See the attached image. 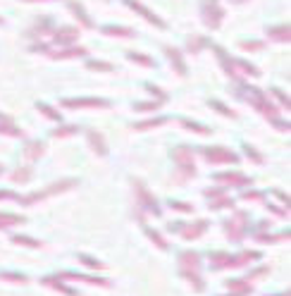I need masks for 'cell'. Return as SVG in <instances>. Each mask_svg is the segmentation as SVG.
<instances>
[{
	"label": "cell",
	"mask_w": 291,
	"mask_h": 296,
	"mask_svg": "<svg viewBox=\"0 0 291 296\" xmlns=\"http://www.w3.org/2000/svg\"><path fill=\"white\" fill-rule=\"evenodd\" d=\"M179 275L194 284L196 292H203L205 282L201 280V256L196 251H181L179 253Z\"/></svg>",
	"instance_id": "cell-1"
},
{
	"label": "cell",
	"mask_w": 291,
	"mask_h": 296,
	"mask_svg": "<svg viewBox=\"0 0 291 296\" xmlns=\"http://www.w3.org/2000/svg\"><path fill=\"white\" fill-rule=\"evenodd\" d=\"M74 186H77V179H60V181H53L50 186H46V189H41V191L19 196L17 203H22V206H33V203H38V201H43V198H48V196L65 194V191H69V189H74Z\"/></svg>",
	"instance_id": "cell-2"
},
{
	"label": "cell",
	"mask_w": 291,
	"mask_h": 296,
	"mask_svg": "<svg viewBox=\"0 0 291 296\" xmlns=\"http://www.w3.org/2000/svg\"><path fill=\"white\" fill-rule=\"evenodd\" d=\"M246 230H248V213H243V210H236L232 220L225 222V232L232 241H241L246 237Z\"/></svg>",
	"instance_id": "cell-3"
},
{
	"label": "cell",
	"mask_w": 291,
	"mask_h": 296,
	"mask_svg": "<svg viewBox=\"0 0 291 296\" xmlns=\"http://www.w3.org/2000/svg\"><path fill=\"white\" fill-rule=\"evenodd\" d=\"M134 194H136V206L146 208L148 213H153L155 217H160V206H158L155 196L146 189V184L141 181V179H134Z\"/></svg>",
	"instance_id": "cell-4"
},
{
	"label": "cell",
	"mask_w": 291,
	"mask_h": 296,
	"mask_svg": "<svg viewBox=\"0 0 291 296\" xmlns=\"http://www.w3.org/2000/svg\"><path fill=\"white\" fill-rule=\"evenodd\" d=\"M210 227V222L208 220H196L194 225H184V222H175V225H170V230L172 232H179L181 239H186V241H194V239H201L205 234V230Z\"/></svg>",
	"instance_id": "cell-5"
},
{
	"label": "cell",
	"mask_w": 291,
	"mask_h": 296,
	"mask_svg": "<svg viewBox=\"0 0 291 296\" xmlns=\"http://www.w3.org/2000/svg\"><path fill=\"white\" fill-rule=\"evenodd\" d=\"M55 277L67 280V282H86V284H98V287H110L108 280H103V277H91V275H84V272H69V270H62V272H58Z\"/></svg>",
	"instance_id": "cell-6"
},
{
	"label": "cell",
	"mask_w": 291,
	"mask_h": 296,
	"mask_svg": "<svg viewBox=\"0 0 291 296\" xmlns=\"http://www.w3.org/2000/svg\"><path fill=\"white\" fill-rule=\"evenodd\" d=\"M203 155L208 158V163H215V165H220V163H236L239 160L229 148H222V146L203 148Z\"/></svg>",
	"instance_id": "cell-7"
},
{
	"label": "cell",
	"mask_w": 291,
	"mask_h": 296,
	"mask_svg": "<svg viewBox=\"0 0 291 296\" xmlns=\"http://www.w3.org/2000/svg\"><path fill=\"white\" fill-rule=\"evenodd\" d=\"M65 108H108L110 103L103 98H67L62 100Z\"/></svg>",
	"instance_id": "cell-8"
},
{
	"label": "cell",
	"mask_w": 291,
	"mask_h": 296,
	"mask_svg": "<svg viewBox=\"0 0 291 296\" xmlns=\"http://www.w3.org/2000/svg\"><path fill=\"white\" fill-rule=\"evenodd\" d=\"M212 179L220 181L222 186H227V184H232V186H246V184H251V177H246L241 172H220V175H215Z\"/></svg>",
	"instance_id": "cell-9"
},
{
	"label": "cell",
	"mask_w": 291,
	"mask_h": 296,
	"mask_svg": "<svg viewBox=\"0 0 291 296\" xmlns=\"http://www.w3.org/2000/svg\"><path fill=\"white\" fill-rule=\"evenodd\" d=\"M46 287H50V289H55V292H60V294H65V296H79V292L77 289H72V287H67L60 277H55V275H48V277H43L41 280Z\"/></svg>",
	"instance_id": "cell-10"
},
{
	"label": "cell",
	"mask_w": 291,
	"mask_h": 296,
	"mask_svg": "<svg viewBox=\"0 0 291 296\" xmlns=\"http://www.w3.org/2000/svg\"><path fill=\"white\" fill-rule=\"evenodd\" d=\"M258 258H260V251H241V253L232 256L229 267H243L248 263H253V261H258Z\"/></svg>",
	"instance_id": "cell-11"
},
{
	"label": "cell",
	"mask_w": 291,
	"mask_h": 296,
	"mask_svg": "<svg viewBox=\"0 0 291 296\" xmlns=\"http://www.w3.org/2000/svg\"><path fill=\"white\" fill-rule=\"evenodd\" d=\"M88 144H91V148H93L100 158L108 155V146H105V139H103L100 132H88Z\"/></svg>",
	"instance_id": "cell-12"
},
{
	"label": "cell",
	"mask_w": 291,
	"mask_h": 296,
	"mask_svg": "<svg viewBox=\"0 0 291 296\" xmlns=\"http://www.w3.org/2000/svg\"><path fill=\"white\" fill-rule=\"evenodd\" d=\"M229 261H232V256L225 253V251H212V253H210V267H212V270L229 267Z\"/></svg>",
	"instance_id": "cell-13"
},
{
	"label": "cell",
	"mask_w": 291,
	"mask_h": 296,
	"mask_svg": "<svg viewBox=\"0 0 291 296\" xmlns=\"http://www.w3.org/2000/svg\"><path fill=\"white\" fill-rule=\"evenodd\" d=\"M27 222L24 215H15V213H0V230H7V227H15V225H22Z\"/></svg>",
	"instance_id": "cell-14"
},
{
	"label": "cell",
	"mask_w": 291,
	"mask_h": 296,
	"mask_svg": "<svg viewBox=\"0 0 291 296\" xmlns=\"http://www.w3.org/2000/svg\"><path fill=\"white\" fill-rule=\"evenodd\" d=\"M227 287L234 289L236 294H243V296L253 294V287H251V282H248V280H227Z\"/></svg>",
	"instance_id": "cell-15"
},
{
	"label": "cell",
	"mask_w": 291,
	"mask_h": 296,
	"mask_svg": "<svg viewBox=\"0 0 291 296\" xmlns=\"http://www.w3.org/2000/svg\"><path fill=\"white\" fill-rule=\"evenodd\" d=\"M43 150H46V146H43V144L31 141V144H27V146H24V158H27L29 163H33V160H38V158L43 155Z\"/></svg>",
	"instance_id": "cell-16"
},
{
	"label": "cell",
	"mask_w": 291,
	"mask_h": 296,
	"mask_svg": "<svg viewBox=\"0 0 291 296\" xmlns=\"http://www.w3.org/2000/svg\"><path fill=\"white\" fill-rule=\"evenodd\" d=\"M0 280H5V282H15V284H27V282H29L27 275H22V272H12V270H0Z\"/></svg>",
	"instance_id": "cell-17"
},
{
	"label": "cell",
	"mask_w": 291,
	"mask_h": 296,
	"mask_svg": "<svg viewBox=\"0 0 291 296\" xmlns=\"http://www.w3.org/2000/svg\"><path fill=\"white\" fill-rule=\"evenodd\" d=\"M12 244H17V246H27V248H41V246H43V241L31 239V237H27V234H15V237H12Z\"/></svg>",
	"instance_id": "cell-18"
},
{
	"label": "cell",
	"mask_w": 291,
	"mask_h": 296,
	"mask_svg": "<svg viewBox=\"0 0 291 296\" xmlns=\"http://www.w3.org/2000/svg\"><path fill=\"white\" fill-rule=\"evenodd\" d=\"M146 237L150 239V241H153V244L160 248V251H167V248H170V244L162 239V234H160L158 230H150V227H146Z\"/></svg>",
	"instance_id": "cell-19"
},
{
	"label": "cell",
	"mask_w": 291,
	"mask_h": 296,
	"mask_svg": "<svg viewBox=\"0 0 291 296\" xmlns=\"http://www.w3.org/2000/svg\"><path fill=\"white\" fill-rule=\"evenodd\" d=\"M208 206H210V210H222V208H232L234 201L227 196V194H222V196H217V198H210Z\"/></svg>",
	"instance_id": "cell-20"
},
{
	"label": "cell",
	"mask_w": 291,
	"mask_h": 296,
	"mask_svg": "<svg viewBox=\"0 0 291 296\" xmlns=\"http://www.w3.org/2000/svg\"><path fill=\"white\" fill-rule=\"evenodd\" d=\"M0 134H10V136H22V129L12 127L10 117H0Z\"/></svg>",
	"instance_id": "cell-21"
},
{
	"label": "cell",
	"mask_w": 291,
	"mask_h": 296,
	"mask_svg": "<svg viewBox=\"0 0 291 296\" xmlns=\"http://www.w3.org/2000/svg\"><path fill=\"white\" fill-rule=\"evenodd\" d=\"M165 53H167V58L175 62V67H177V72L179 74H186V67H184V62H181V55L177 53L175 48H165Z\"/></svg>",
	"instance_id": "cell-22"
},
{
	"label": "cell",
	"mask_w": 291,
	"mask_h": 296,
	"mask_svg": "<svg viewBox=\"0 0 291 296\" xmlns=\"http://www.w3.org/2000/svg\"><path fill=\"white\" fill-rule=\"evenodd\" d=\"M77 258H79V263H84L86 267H93V270H105V263L96 261L93 256H86V253H79Z\"/></svg>",
	"instance_id": "cell-23"
},
{
	"label": "cell",
	"mask_w": 291,
	"mask_h": 296,
	"mask_svg": "<svg viewBox=\"0 0 291 296\" xmlns=\"http://www.w3.org/2000/svg\"><path fill=\"white\" fill-rule=\"evenodd\" d=\"M36 108H38V110H41V113H43L48 119H55V122H60V113H58V110H53V108H48L46 103H38Z\"/></svg>",
	"instance_id": "cell-24"
},
{
	"label": "cell",
	"mask_w": 291,
	"mask_h": 296,
	"mask_svg": "<svg viewBox=\"0 0 291 296\" xmlns=\"http://www.w3.org/2000/svg\"><path fill=\"white\" fill-rule=\"evenodd\" d=\"M15 181H19V184H24V181H29L31 179V167H22V170H17L15 175H12Z\"/></svg>",
	"instance_id": "cell-25"
},
{
	"label": "cell",
	"mask_w": 291,
	"mask_h": 296,
	"mask_svg": "<svg viewBox=\"0 0 291 296\" xmlns=\"http://www.w3.org/2000/svg\"><path fill=\"white\" fill-rule=\"evenodd\" d=\"M77 132H79V127H74V124H72V127H60V129H55V132H53V136L65 139V136H72V134H77Z\"/></svg>",
	"instance_id": "cell-26"
},
{
	"label": "cell",
	"mask_w": 291,
	"mask_h": 296,
	"mask_svg": "<svg viewBox=\"0 0 291 296\" xmlns=\"http://www.w3.org/2000/svg\"><path fill=\"white\" fill-rule=\"evenodd\" d=\"M167 119L165 117H158V119H148V122H139V124H134L136 129H150V127H160V124H165Z\"/></svg>",
	"instance_id": "cell-27"
},
{
	"label": "cell",
	"mask_w": 291,
	"mask_h": 296,
	"mask_svg": "<svg viewBox=\"0 0 291 296\" xmlns=\"http://www.w3.org/2000/svg\"><path fill=\"white\" fill-rule=\"evenodd\" d=\"M86 50L84 48H72V50H65V53H55V58L62 60V58H77V55H84Z\"/></svg>",
	"instance_id": "cell-28"
},
{
	"label": "cell",
	"mask_w": 291,
	"mask_h": 296,
	"mask_svg": "<svg viewBox=\"0 0 291 296\" xmlns=\"http://www.w3.org/2000/svg\"><path fill=\"white\" fill-rule=\"evenodd\" d=\"M262 275H270V267L267 265H260V267H256V270H251L246 280H258V277H262Z\"/></svg>",
	"instance_id": "cell-29"
},
{
	"label": "cell",
	"mask_w": 291,
	"mask_h": 296,
	"mask_svg": "<svg viewBox=\"0 0 291 296\" xmlns=\"http://www.w3.org/2000/svg\"><path fill=\"white\" fill-rule=\"evenodd\" d=\"M210 105L217 110V113H222V115H227V117H236V113L234 110H229V108H225L222 103H217V100H210Z\"/></svg>",
	"instance_id": "cell-30"
},
{
	"label": "cell",
	"mask_w": 291,
	"mask_h": 296,
	"mask_svg": "<svg viewBox=\"0 0 291 296\" xmlns=\"http://www.w3.org/2000/svg\"><path fill=\"white\" fill-rule=\"evenodd\" d=\"M181 124H184L186 129H194V132H198V134H208V132H210L208 127H201V124H196V122H189V119H181Z\"/></svg>",
	"instance_id": "cell-31"
},
{
	"label": "cell",
	"mask_w": 291,
	"mask_h": 296,
	"mask_svg": "<svg viewBox=\"0 0 291 296\" xmlns=\"http://www.w3.org/2000/svg\"><path fill=\"white\" fill-rule=\"evenodd\" d=\"M170 208H172V210H179V213H194V206H191V203H179V201H170Z\"/></svg>",
	"instance_id": "cell-32"
},
{
	"label": "cell",
	"mask_w": 291,
	"mask_h": 296,
	"mask_svg": "<svg viewBox=\"0 0 291 296\" xmlns=\"http://www.w3.org/2000/svg\"><path fill=\"white\" fill-rule=\"evenodd\" d=\"M129 58L136 60V62H139V65H144V67H153V60L146 58V55H139V53H129Z\"/></svg>",
	"instance_id": "cell-33"
},
{
	"label": "cell",
	"mask_w": 291,
	"mask_h": 296,
	"mask_svg": "<svg viewBox=\"0 0 291 296\" xmlns=\"http://www.w3.org/2000/svg\"><path fill=\"white\" fill-rule=\"evenodd\" d=\"M265 194L262 191H243V201H262Z\"/></svg>",
	"instance_id": "cell-34"
},
{
	"label": "cell",
	"mask_w": 291,
	"mask_h": 296,
	"mask_svg": "<svg viewBox=\"0 0 291 296\" xmlns=\"http://www.w3.org/2000/svg\"><path fill=\"white\" fill-rule=\"evenodd\" d=\"M272 36H275L277 41H289V29H287V27H279V29L272 31Z\"/></svg>",
	"instance_id": "cell-35"
},
{
	"label": "cell",
	"mask_w": 291,
	"mask_h": 296,
	"mask_svg": "<svg viewBox=\"0 0 291 296\" xmlns=\"http://www.w3.org/2000/svg\"><path fill=\"white\" fill-rule=\"evenodd\" d=\"M243 150H246V155H251V158H253V160H256L258 165H260V163H262V155H260V153H258V150H256V148H251V146H248V144H246V146H243Z\"/></svg>",
	"instance_id": "cell-36"
},
{
	"label": "cell",
	"mask_w": 291,
	"mask_h": 296,
	"mask_svg": "<svg viewBox=\"0 0 291 296\" xmlns=\"http://www.w3.org/2000/svg\"><path fill=\"white\" fill-rule=\"evenodd\" d=\"M88 67L91 69H100V72H110L113 69V65H108V62H88Z\"/></svg>",
	"instance_id": "cell-37"
},
{
	"label": "cell",
	"mask_w": 291,
	"mask_h": 296,
	"mask_svg": "<svg viewBox=\"0 0 291 296\" xmlns=\"http://www.w3.org/2000/svg\"><path fill=\"white\" fill-rule=\"evenodd\" d=\"M2 198H10V201H19V194H15V191H7V189H0V201Z\"/></svg>",
	"instance_id": "cell-38"
},
{
	"label": "cell",
	"mask_w": 291,
	"mask_h": 296,
	"mask_svg": "<svg viewBox=\"0 0 291 296\" xmlns=\"http://www.w3.org/2000/svg\"><path fill=\"white\" fill-rule=\"evenodd\" d=\"M203 194L208 196V198H217V196H222V194H225V189H205Z\"/></svg>",
	"instance_id": "cell-39"
},
{
	"label": "cell",
	"mask_w": 291,
	"mask_h": 296,
	"mask_svg": "<svg viewBox=\"0 0 291 296\" xmlns=\"http://www.w3.org/2000/svg\"><path fill=\"white\" fill-rule=\"evenodd\" d=\"M105 33H117V36H129L131 31H127V29H119V27H108L105 29Z\"/></svg>",
	"instance_id": "cell-40"
},
{
	"label": "cell",
	"mask_w": 291,
	"mask_h": 296,
	"mask_svg": "<svg viewBox=\"0 0 291 296\" xmlns=\"http://www.w3.org/2000/svg\"><path fill=\"white\" fill-rule=\"evenodd\" d=\"M155 108H160L158 103H139L136 105V110H155Z\"/></svg>",
	"instance_id": "cell-41"
},
{
	"label": "cell",
	"mask_w": 291,
	"mask_h": 296,
	"mask_svg": "<svg viewBox=\"0 0 291 296\" xmlns=\"http://www.w3.org/2000/svg\"><path fill=\"white\" fill-rule=\"evenodd\" d=\"M272 93H275V96H277V98H279V100H282V103H284V105H287V108H289V96H284V93H282V91H272Z\"/></svg>",
	"instance_id": "cell-42"
},
{
	"label": "cell",
	"mask_w": 291,
	"mask_h": 296,
	"mask_svg": "<svg viewBox=\"0 0 291 296\" xmlns=\"http://www.w3.org/2000/svg\"><path fill=\"white\" fill-rule=\"evenodd\" d=\"M272 194H275V196H277V198H279L282 203H289V196H284L282 191H272Z\"/></svg>",
	"instance_id": "cell-43"
},
{
	"label": "cell",
	"mask_w": 291,
	"mask_h": 296,
	"mask_svg": "<svg viewBox=\"0 0 291 296\" xmlns=\"http://www.w3.org/2000/svg\"><path fill=\"white\" fill-rule=\"evenodd\" d=\"M272 296H289V294H272Z\"/></svg>",
	"instance_id": "cell-44"
},
{
	"label": "cell",
	"mask_w": 291,
	"mask_h": 296,
	"mask_svg": "<svg viewBox=\"0 0 291 296\" xmlns=\"http://www.w3.org/2000/svg\"><path fill=\"white\" fill-rule=\"evenodd\" d=\"M232 296H243V294H232Z\"/></svg>",
	"instance_id": "cell-45"
},
{
	"label": "cell",
	"mask_w": 291,
	"mask_h": 296,
	"mask_svg": "<svg viewBox=\"0 0 291 296\" xmlns=\"http://www.w3.org/2000/svg\"><path fill=\"white\" fill-rule=\"evenodd\" d=\"M0 22H2V19H0Z\"/></svg>",
	"instance_id": "cell-46"
}]
</instances>
